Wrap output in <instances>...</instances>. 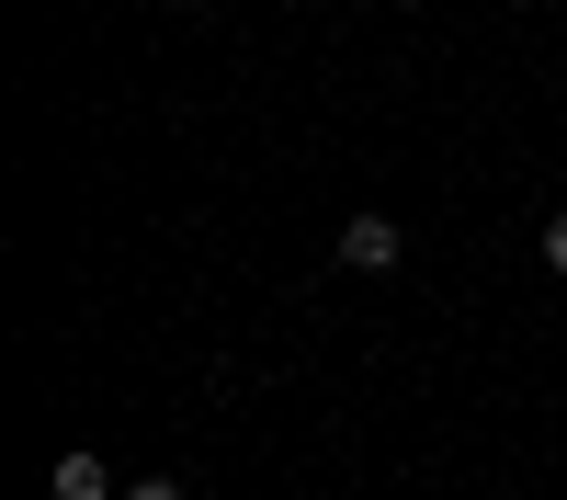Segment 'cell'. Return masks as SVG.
<instances>
[{
  "mask_svg": "<svg viewBox=\"0 0 567 500\" xmlns=\"http://www.w3.org/2000/svg\"><path fill=\"white\" fill-rule=\"evenodd\" d=\"M398 251H409L398 216H341V273H398Z\"/></svg>",
  "mask_w": 567,
  "mask_h": 500,
  "instance_id": "obj_1",
  "label": "cell"
},
{
  "mask_svg": "<svg viewBox=\"0 0 567 500\" xmlns=\"http://www.w3.org/2000/svg\"><path fill=\"white\" fill-rule=\"evenodd\" d=\"M45 489H58V500H125V489H114V467H103L91 443H69V455H58V478H45Z\"/></svg>",
  "mask_w": 567,
  "mask_h": 500,
  "instance_id": "obj_2",
  "label": "cell"
},
{
  "mask_svg": "<svg viewBox=\"0 0 567 500\" xmlns=\"http://www.w3.org/2000/svg\"><path fill=\"white\" fill-rule=\"evenodd\" d=\"M125 500H194V489H182V478H136Z\"/></svg>",
  "mask_w": 567,
  "mask_h": 500,
  "instance_id": "obj_3",
  "label": "cell"
},
{
  "mask_svg": "<svg viewBox=\"0 0 567 500\" xmlns=\"http://www.w3.org/2000/svg\"><path fill=\"white\" fill-rule=\"evenodd\" d=\"M545 273H567V216H545Z\"/></svg>",
  "mask_w": 567,
  "mask_h": 500,
  "instance_id": "obj_4",
  "label": "cell"
}]
</instances>
